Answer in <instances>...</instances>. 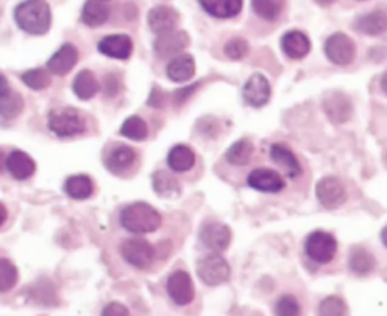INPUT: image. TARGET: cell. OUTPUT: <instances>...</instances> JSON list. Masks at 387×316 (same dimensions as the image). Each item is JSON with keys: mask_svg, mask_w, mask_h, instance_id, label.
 I'll return each instance as SVG.
<instances>
[{"mask_svg": "<svg viewBox=\"0 0 387 316\" xmlns=\"http://www.w3.org/2000/svg\"><path fill=\"white\" fill-rule=\"evenodd\" d=\"M14 18L25 32L44 35L51 25V11L46 0H25L16 8Z\"/></svg>", "mask_w": 387, "mask_h": 316, "instance_id": "6da1fadb", "label": "cell"}, {"mask_svg": "<svg viewBox=\"0 0 387 316\" xmlns=\"http://www.w3.org/2000/svg\"><path fill=\"white\" fill-rule=\"evenodd\" d=\"M120 224L124 230L130 231V233H153L154 230L161 227L162 217L153 206L138 202L128 205L121 210Z\"/></svg>", "mask_w": 387, "mask_h": 316, "instance_id": "7a4b0ae2", "label": "cell"}, {"mask_svg": "<svg viewBox=\"0 0 387 316\" xmlns=\"http://www.w3.org/2000/svg\"><path fill=\"white\" fill-rule=\"evenodd\" d=\"M49 129L59 138L78 136L87 130V121L75 108H58L49 114Z\"/></svg>", "mask_w": 387, "mask_h": 316, "instance_id": "3957f363", "label": "cell"}, {"mask_svg": "<svg viewBox=\"0 0 387 316\" xmlns=\"http://www.w3.org/2000/svg\"><path fill=\"white\" fill-rule=\"evenodd\" d=\"M197 274L207 286H218L230 279V267L227 260L215 251L214 255H207L198 260Z\"/></svg>", "mask_w": 387, "mask_h": 316, "instance_id": "277c9868", "label": "cell"}, {"mask_svg": "<svg viewBox=\"0 0 387 316\" xmlns=\"http://www.w3.org/2000/svg\"><path fill=\"white\" fill-rule=\"evenodd\" d=\"M121 256L124 257L125 262L129 263V265L138 269H145L153 263L156 257V251L149 241L141 239V238H133L123 242Z\"/></svg>", "mask_w": 387, "mask_h": 316, "instance_id": "5b68a950", "label": "cell"}, {"mask_svg": "<svg viewBox=\"0 0 387 316\" xmlns=\"http://www.w3.org/2000/svg\"><path fill=\"white\" fill-rule=\"evenodd\" d=\"M338 251V242L327 231H313L306 241L307 256L317 263H328L334 259Z\"/></svg>", "mask_w": 387, "mask_h": 316, "instance_id": "8992f818", "label": "cell"}, {"mask_svg": "<svg viewBox=\"0 0 387 316\" xmlns=\"http://www.w3.org/2000/svg\"><path fill=\"white\" fill-rule=\"evenodd\" d=\"M324 50H326L327 58L336 66H350L355 58V54H357L354 41L342 32L328 37Z\"/></svg>", "mask_w": 387, "mask_h": 316, "instance_id": "52a82bcc", "label": "cell"}, {"mask_svg": "<svg viewBox=\"0 0 387 316\" xmlns=\"http://www.w3.org/2000/svg\"><path fill=\"white\" fill-rule=\"evenodd\" d=\"M317 197L324 207L336 209L347 202V189L339 178L328 176L318 182Z\"/></svg>", "mask_w": 387, "mask_h": 316, "instance_id": "ba28073f", "label": "cell"}, {"mask_svg": "<svg viewBox=\"0 0 387 316\" xmlns=\"http://www.w3.org/2000/svg\"><path fill=\"white\" fill-rule=\"evenodd\" d=\"M166 292L177 305H188L195 297L194 283L186 271H176L166 281Z\"/></svg>", "mask_w": 387, "mask_h": 316, "instance_id": "9c48e42d", "label": "cell"}, {"mask_svg": "<svg viewBox=\"0 0 387 316\" xmlns=\"http://www.w3.org/2000/svg\"><path fill=\"white\" fill-rule=\"evenodd\" d=\"M232 241V231L230 229L218 221H207V223L200 230V242L203 247L221 253L227 250Z\"/></svg>", "mask_w": 387, "mask_h": 316, "instance_id": "30bf717a", "label": "cell"}, {"mask_svg": "<svg viewBox=\"0 0 387 316\" xmlns=\"http://www.w3.org/2000/svg\"><path fill=\"white\" fill-rule=\"evenodd\" d=\"M247 182L250 188L260 193H280L285 189V181L277 171L271 168H256L248 174Z\"/></svg>", "mask_w": 387, "mask_h": 316, "instance_id": "8fae6325", "label": "cell"}, {"mask_svg": "<svg viewBox=\"0 0 387 316\" xmlns=\"http://www.w3.org/2000/svg\"><path fill=\"white\" fill-rule=\"evenodd\" d=\"M269 97L271 85L268 79L260 73L250 76L244 85V100L247 104L253 108H262L269 102Z\"/></svg>", "mask_w": 387, "mask_h": 316, "instance_id": "7c38bea8", "label": "cell"}, {"mask_svg": "<svg viewBox=\"0 0 387 316\" xmlns=\"http://www.w3.org/2000/svg\"><path fill=\"white\" fill-rule=\"evenodd\" d=\"M324 111L333 123H347L352 115V103L340 91H333L324 99Z\"/></svg>", "mask_w": 387, "mask_h": 316, "instance_id": "4fadbf2b", "label": "cell"}, {"mask_svg": "<svg viewBox=\"0 0 387 316\" xmlns=\"http://www.w3.org/2000/svg\"><path fill=\"white\" fill-rule=\"evenodd\" d=\"M188 46H190V37L183 30H170L158 35L154 41V50L156 54L162 58L173 56L180 54Z\"/></svg>", "mask_w": 387, "mask_h": 316, "instance_id": "5bb4252c", "label": "cell"}, {"mask_svg": "<svg viewBox=\"0 0 387 316\" xmlns=\"http://www.w3.org/2000/svg\"><path fill=\"white\" fill-rule=\"evenodd\" d=\"M99 51L113 59H128L133 51V43L129 35H108L99 43Z\"/></svg>", "mask_w": 387, "mask_h": 316, "instance_id": "9a60e30c", "label": "cell"}, {"mask_svg": "<svg viewBox=\"0 0 387 316\" xmlns=\"http://www.w3.org/2000/svg\"><path fill=\"white\" fill-rule=\"evenodd\" d=\"M177 23H179V13L170 6H154L149 13V26L158 35L174 30Z\"/></svg>", "mask_w": 387, "mask_h": 316, "instance_id": "2e32d148", "label": "cell"}, {"mask_svg": "<svg viewBox=\"0 0 387 316\" xmlns=\"http://www.w3.org/2000/svg\"><path fill=\"white\" fill-rule=\"evenodd\" d=\"M78 59H79V51L76 46L67 43L47 61V68L50 73H54V75L64 76L78 64Z\"/></svg>", "mask_w": 387, "mask_h": 316, "instance_id": "e0dca14e", "label": "cell"}, {"mask_svg": "<svg viewBox=\"0 0 387 316\" xmlns=\"http://www.w3.org/2000/svg\"><path fill=\"white\" fill-rule=\"evenodd\" d=\"M269 156L274 164H277L288 177L295 178L301 174V164L295 153L292 152L286 144H273L271 145Z\"/></svg>", "mask_w": 387, "mask_h": 316, "instance_id": "ac0fdd59", "label": "cell"}, {"mask_svg": "<svg viewBox=\"0 0 387 316\" xmlns=\"http://www.w3.org/2000/svg\"><path fill=\"white\" fill-rule=\"evenodd\" d=\"M5 165L9 174L17 178V181H26V178L32 177L37 170L35 161L22 150H14L9 153Z\"/></svg>", "mask_w": 387, "mask_h": 316, "instance_id": "d6986e66", "label": "cell"}, {"mask_svg": "<svg viewBox=\"0 0 387 316\" xmlns=\"http://www.w3.org/2000/svg\"><path fill=\"white\" fill-rule=\"evenodd\" d=\"M310 40L300 30H290L281 37V50L290 59H302L310 51Z\"/></svg>", "mask_w": 387, "mask_h": 316, "instance_id": "ffe728a7", "label": "cell"}, {"mask_svg": "<svg viewBox=\"0 0 387 316\" xmlns=\"http://www.w3.org/2000/svg\"><path fill=\"white\" fill-rule=\"evenodd\" d=\"M135 161H137V152L132 147L121 144L111 150L104 164H106V168L111 173L121 174L123 171L129 170Z\"/></svg>", "mask_w": 387, "mask_h": 316, "instance_id": "44dd1931", "label": "cell"}, {"mask_svg": "<svg viewBox=\"0 0 387 316\" xmlns=\"http://www.w3.org/2000/svg\"><path fill=\"white\" fill-rule=\"evenodd\" d=\"M354 29L364 35H381L387 32V14L384 11H372L355 18Z\"/></svg>", "mask_w": 387, "mask_h": 316, "instance_id": "7402d4cb", "label": "cell"}, {"mask_svg": "<svg viewBox=\"0 0 387 316\" xmlns=\"http://www.w3.org/2000/svg\"><path fill=\"white\" fill-rule=\"evenodd\" d=\"M204 11L215 18L236 17L242 9L244 0H198Z\"/></svg>", "mask_w": 387, "mask_h": 316, "instance_id": "603a6c76", "label": "cell"}, {"mask_svg": "<svg viewBox=\"0 0 387 316\" xmlns=\"http://www.w3.org/2000/svg\"><path fill=\"white\" fill-rule=\"evenodd\" d=\"M195 75V61L191 55L183 54L176 56L166 66V76L173 82H186Z\"/></svg>", "mask_w": 387, "mask_h": 316, "instance_id": "cb8c5ba5", "label": "cell"}, {"mask_svg": "<svg viewBox=\"0 0 387 316\" xmlns=\"http://www.w3.org/2000/svg\"><path fill=\"white\" fill-rule=\"evenodd\" d=\"M166 164L174 173L190 171L195 164V153L188 145L177 144L170 150Z\"/></svg>", "mask_w": 387, "mask_h": 316, "instance_id": "d4e9b609", "label": "cell"}, {"mask_svg": "<svg viewBox=\"0 0 387 316\" xmlns=\"http://www.w3.org/2000/svg\"><path fill=\"white\" fill-rule=\"evenodd\" d=\"M109 18V8L103 4V0H87L82 9V22L91 26H102Z\"/></svg>", "mask_w": 387, "mask_h": 316, "instance_id": "484cf974", "label": "cell"}, {"mask_svg": "<svg viewBox=\"0 0 387 316\" xmlns=\"http://www.w3.org/2000/svg\"><path fill=\"white\" fill-rule=\"evenodd\" d=\"M25 108V102L18 92L13 91L8 87L6 78H4V90H2V120H13Z\"/></svg>", "mask_w": 387, "mask_h": 316, "instance_id": "4316f807", "label": "cell"}, {"mask_svg": "<svg viewBox=\"0 0 387 316\" xmlns=\"http://www.w3.org/2000/svg\"><path fill=\"white\" fill-rule=\"evenodd\" d=\"M99 82L90 70H82L73 82V91L80 100H90L99 92Z\"/></svg>", "mask_w": 387, "mask_h": 316, "instance_id": "83f0119b", "label": "cell"}, {"mask_svg": "<svg viewBox=\"0 0 387 316\" xmlns=\"http://www.w3.org/2000/svg\"><path fill=\"white\" fill-rule=\"evenodd\" d=\"M348 265L352 272L359 274V276H366V274L374 271L376 262H375V257L366 248L354 247L350 253Z\"/></svg>", "mask_w": 387, "mask_h": 316, "instance_id": "f1b7e54d", "label": "cell"}, {"mask_svg": "<svg viewBox=\"0 0 387 316\" xmlns=\"http://www.w3.org/2000/svg\"><path fill=\"white\" fill-rule=\"evenodd\" d=\"M66 193L68 197L75 198V200H85L91 197L94 193V183L91 181V177L87 174H76L67 178L66 182Z\"/></svg>", "mask_w": 387, "mask_h": 316, "instance_id": "f546056e", "label": "cell"}, {"mask_svg": "<svg viewBox=\"0 0 387 316\" xmlns=\"http://www.w3.org/2000/svg\"><path fill=\"white\" fill-rule=\"evenodd\" d=\"M253 153H254L253 144H251L248 140H239L228 147V150L226 152V159L232 165L244 166L250 164L251 157H253Z\"/></svg>", "mask_w": 387, "mask_h": 316, "instance_id": "4dcf8cb0", "label": "cell"}, {"mask_svg": "<svg viewBox=\"0 0 387 316\" xmlns=\"http://www.w3.org/2000/svg\"><path fill=\"white\" fill-rule=\"evenodd\" d=\"M286 0H251L254 13L268 22H274L283 13Z\"/></svg>", "mask_w": 387, "mask_h": 316, "instance_id": "1f68e13d", "label": "cell"}, {"mask_svg": "<svg viewBox=\"0 0 387 316\" xmlns=\"http://www.w3.org/2000/svg\"><path fill=\"white\" fill-rule=\"evenodd\" d=\"M153 188L161 197H176L180 193L179 182L166 171H156L153 174Z\"/></svg>", "mask_w": 387, "mask_h": 316, "instance_id": "d6a6232c", "label": "cell"}, {"mask_svg": "<svg viewBox=\"0 0 387 316\" xmlns=\"http://www.w3.org/2000/svg\"><path fill=\"white\" fill-rule=\"evenodd\" d=\"M120 132L123 136H125V138L129 140L144 141L149 135V128H147V123H145L141 117H138V115H132V117L125 119Z\"/></svg>", "mask_w": 387, "mask_h": 316, "instance_id": "836d02e7", "label": "cell"}, {"mask_svg": "<svg viewBox=\"0 0 387 316\" xmlns=\"http://www.w3.org/2000/svg\"><path fill=\"white\" fill-rule=\"evenodd\" d=\"M22 80L25 82V85H27L30 90H35V91L46 90L51 83L50 73L46 71L44 68H32V70L25 71L22 75Z\"/></svg>", "mask_w": 387, "mask_h": 316, "instance_id": "e575fe53", "label": "cell"}, {"mask_svg": "<svg viewBox=\"0 0 387 316\" xmlns=\"http://www.w3.org/2000/svg\"><path fill=\"white\" fill-rule=\"evenodd\" d=\"M18 281V272L14 263L8 259H0V292L11 291Z\"/></svg>", "mask_w": 387, "mask_h": 316, "instance_id": "d590c367", "label": "cell"}, {"mask_svg": "<svg viewBox=\"0 0 387 316\" xmlns=\"http://www.w3.org/2000/svg\"><path fill=\"white\" fill-rule=\"evenodd\" d=\"M248 51H250L248 43L244 38H240V37L228 40L226 43V46H224L226 56L230 58V59H233V61L244 59L248 55Z\"/></svg>", "mask_w": 387, "mask_h": 316, "instance_id": "8d00e7d4", "label": "cell"}, {"mask_svg": "<svg viewBox=\"0 0 387 316\" xmlns=\"http://www.w3.org/2000/svg\"><path fill=\"white\" fill-rule=\"evenodd\" d=\"M319 313L326 316H340L347 313V305L336 295H331L321 303Z\"/></svg>", "mask_w": 387, "mask_h": 316, "instance_id": "74e56055", "label": "cell"}, {"mask_svg": "<svg viewBox=\"0 0 387 316\" xmlns=\"http://www.w3.org/2000/svg\"><path fill=\"white\" fill-rule=\"evenodd\" d=\"M274 312L281 316H289V315L295 316V315H300L301 309H300L298 300L294 297V295H283V297H280L277 300Z\"/></svg>", "mask_w": 387, "mask_h": 316, "instance_id": "f35d334b", "label": "cell"}, {"mask_svg": "<svg viewBox=\"0 0 387 316\" xmlns=\"http://www.w3.org/2000/svg\"><path fill=\"white\" fill-rule=\"evenodd\" d=\"M103 315H129V309L120 303H111L103 309Z\"/></svg>", "mask_w": 387, "mask_h": 316, "instance_id": "ab89813d", "label": "cell"}, {"mask_svg": "<svg viewBox=\"0 0 387 316\" xmlns=\"http://www.w3.org/2000/svg\"><path fill=\"white\" fill-rule=\"evenodd\" d=\"M380 85H381V90L387 96V71L384 73V75L381 76V82H380Z\"/></svg>", "mask_w": 387, "mask_h": 316, "instance_id": "60d3db41", "label": "cell"}, {"mask_svg": "<svg viewBox=\"0 0 387 316\" xmlns=\"http://www.w3.org/2000/svg\"><path fill=\"white\" fill-rule=\"evenodd\" d=\"M315 2L321 6H330L331 4H334V0H315Z\"/></svg>", "mask_w": 387, "mask_h": 316, "instance_id": "b9f144b4", "label": "cell"}, {"mask_svg": "<svg viewBox=\"0 0 387 316\" xmlns=\"http://www.w3.org/2000/svg\"><path fill=\"white\" fill-rule=\"evenodd\" d=\"M381 241H383V244L387 247V226L381 230Z\"/></svg>", "mask_w": 387, "mask_h": 316, "instance_id": "7bdbcfd3", "label": "cell"}, {"mask_svg": "<svg viewBox=\"0 0 387 316\" xmlns=\"http://www.w3.org/2000/svg\"><path fill=\"white\" fill-rule=\"evenodd\" d=\"M103 2H106V0H103Z\"/></svg>", "mask_w": 387, "mask_h": 316, "instance_id": "ee69618b", "label": "cell"}]
</instances>
